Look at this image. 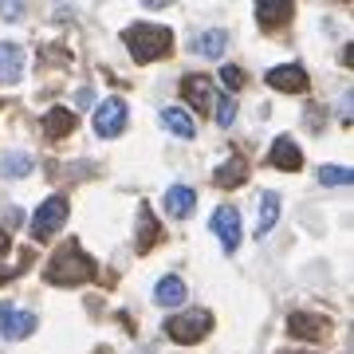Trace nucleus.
<instances>
[{
  "label": "nucleus",
  "instance_id": "23",
  "mask_svg": "<svg viewBox=\"0 0 354 354\" xmlns=\"http://www.w3.org/2000/svg\"><path fill=\"white\" fill-rule=\"evenodd\" d=\"M319 181H323V185H351L354 174L346 165H323V169H319Z\"/></svg>",
  "mask_w": 354,
  "mask_h": 354
},
{
  "label": "nucleus",
  "instance_id": "3",
  "mask_svg": "<svg viewBox=\"0 0 354 354\" xmlns=\"http://www.w3.org/2000/svg\"><path fill=\"white\" fill-rule=\"evenodd\" d=\"M209 330H213V315H209L205 307H193V311H181V315L165 319V335L177 339V342H185V346L201 342Z\"/></svg>",
  "mask_w": 354,
  "mask_h": 354
},
{
  "label": "nucleus",
  "instance_id": "4",
  "mask_svg": "<svg viewBox=\"0 0 354 354\" xmlns=\"http://www.w3.org/2000/svg\"><path fill=\"white\" fill-rule=\"evenodd\" d=\"M64 221H67V197H48V201L39 205V213L32 216V241L36 244L51 241L64 228Z\"/></svg>",
  "mask_w": 354,
  "mask_h": 354
},
{
  "label": "nucleus",
  "instance_id": "19",
  "mask_svg": "<svg viewBox=\"0 0 354 354\" xmlns=\"http://www.w3.org/2000/svg\"><path fill=\"white\" fill-rule=\"evenodd\" d=\"M279 221V197L276 193H264L260 197V225H256V236H268Z\"/></svg>",
  "mask_w": 354,
  "mask_h": 354
},
{
  "label": "nucleus",
  "instance_id": "8",
  "mask_svg": "<svg viewBox=\"0 0 354 354\" xmlns=\"http://www.w3.org/2000/svg\"><path fill=\"white\" fill-rule=\"evenodd\" d=\"M213 232L221 236L225 252H236V244H241V213L228 209V205H221V209L213 213Z\"/></svg>",
  "mask_w": 354,
  "mask_h": 354
},
{
  "label": "nucleus",
  "instance_id": "28",
  "mask_svg": "<svg viewBox=\"0 0 354 354\" xmlns=\"http://www.w3.org/2000/svg\"><path fill=\"white\" fill-rule=\"evenodd\" d=\"M12 276H16V272H8V268H0V288H4V283H8Z\"/></svg>",
  "mask_w": 354,
  "mask_h": 354
},
{
  "label": "nucleus",
  "instance_id": "7",
  "mask_svg": "<svg viewBox=\"0 0 354 354\" xmlns=\"http://www.w3.org/2000/svg\"><path fill=\"white\" fill-rule=\"evenodd\" d=\"M288 330L299 335V339H311V342H323L330 335V319L327 315H315V311H295L288 319Z\"/></svg>",
  "mask_w": 354,
  "mask_h": 354
},
{
  "label": "nucleus",
  "instance_id": "2",
  "mask_svg": "<svg viewBox=\"0 0 354 354\" xmlns=\"http://www.w3.org/2000/svg\"><path fill=\"white\" fill-rule=\"evenodd\" d=\"M122 44L130 48V55H134L138 64H153V59L169 55V48H174V32H169L165 24L142 20V24H130L127 32H122Z\"/></svg>",
  "mask_w": 354,
  "mask_h": 354
},
{
  "label": "nucleus",
  "instance_id": "20",
  "mask_svg": "<svg viewBox=\"0 0 354 354\" xmlns=\"http://www.w3.org/2000/svg\"><path fill=\"white\" fill-rule=\"evenodd\" d=\"M158 221H153V213L142 205V216H138V252H150L153 244H158Z\"/></svg>",
  "mask_w": 354,
  "mask_h": 354
},
{
  "label": "nucleus",
  "instance_id": "22",
  "mask_svg": "<svg viewBox=\"0 0 354 354\" xmlns=\"http://www.w3.org/2000/svg\"><path fill=\"white\" fill-rule=\"evenodd\" d=\"M0 174H4V177H24V174H32V158H28V153H8V158L0 162Z\"/></svg>",
  "mask_w": 354,
  "mask_h": 354
},
{
  "label": "nucleus",
  "instance_id": "17",
  "mask_svg": "<svg viewBox=\"0 0 354 354\" xmlns=\"http://www.w3.org/2000/svg\"><path fill=\"white\" fill-rule=\"evenodd\" d=\"M153 299H158V307H177L181 299H185V283L177 276H165L158 288H153Z\"/></svg>",
  "mask_w": 354,
  "mask_h": 354
},
{
  "label": "nucleus",
  "instance_id": "12",
  "mask_svg": "<svg viewBox=\"0 0 354 354\" xmlns=\"http://www.w3.org/2000/svg\"><path fill=\"white\" fill-rule=\"evenodd\" d=\"M291 16H295L291 0H264V4H256V20L264 28H283V24H291Z\"/></svg>",
  "mask_w": 354,
  "mask_h": 354
},
{
  "label": "nucleus",
  "instance_id": "13",
  "mask_svg": "<svg viewBox=\"0 0 354 354\" xmlns=\"http://www.w3.org/2000/svg\"><path fill=\"white\" fill-rule=\"evenodd\" d=\"M181 95L193 102V111H209L213 106V91H209V79L205 75H185L181 79Z\"/></svg>",
  "mask_w": 354,
  "mask_h": 354
},
{
  "label": "nucleus",
  "instance_id": "26",
  "mask_svg": "<svg viewBox=\"0 0 354 354\" xmlns=\"http://www.w3.org/2000/svg\"><path fill=\"white\" fill-rule=\"evenodd\" d=\"M0 16H8V20L12 16H24V4H0Z\"/></svg>",
  "mask_w": 354,
  "mask_h": 354
},
{
  "label": "nucleus",
  "instance_id": "15",
  "mask_svg": "<svg viewBox=\"0 0 354 354\" xmlns=\"http://www.w3.org/2000/svg\"><path fill=\"white\" fill-rule=\"evenodd\" d=\"M165 209L177 216V221H185V216L197 209V193L189 185H174V189H165Z\"/></svg>",
  "mask_w": 354,
  "mask_h": 354
},
{
  "label": "nucleus",
  "instance_id": "1",
  "mask_svg": "<svg viewBox=\"0 0 354 354\" xmlns=\"http://www.w3.org/2000/svg\"><path fill=\"white\" fill-rule=\"evenodd\" d=\"M91 276H95V260L79 248V241L59 244L55 260L48 264V283H55V288H79V283H87Z\"/></svg>",
  "mask_w": 354,
  "mask_h": 354
},
{
  "label": "nucleus",
  "instance_id": "5",
  "mask_svg": "<svg viewBox=\"0 0 354 354\" xmlns=\"http://www.w3.org/2000/svg\"><path fill=\"white\" fill-rule=\"evenodd\" d=\"M122 130H127V102L122 99L99 102V111H95V134L99 138H118Z\"/></svg>",
  "mask_w": 354,
  "mask_h": 354
},
{
  "label": "nucleus",
  "instance_id": "25",
  "mask_svg": "<svg viewBox=\"0 0 354 354\" xmlns=\"http://www.w3.org/2000/svg\"><path fill=\"white\" fill-rule=\"evenodd\" d=\"M221 79L228 83V91H241L244 87V71H241V67H221Z\"/></svg>",
  "mask_w": 354,
  "mask_h": 354
},
{
  "label": "nucleus",
  "instance_id": "11",
  "mask_svg": "<svg viewBox=\"0 0 354 354\" xmlns=\"http://www.w3.org/2000/svg\"><path fill=\"white\" fill-rule=\"evenodd\" d=\"M268 162L276 165V169H288V174H295V169L304 165V150H299L291 138H276V142H272V150H268Z\"/></svg>",
  "mask_w": 354,
  "mask_h": 354
},
{
  "label": "nucleus",
  "instance_id": "18",
  "mask_svg": "<svg viewBox=\"0 0 354 354\" xmlns=\"http://www.w3.org/2000/svg\"><path fill=\"white\" fill-rule=\"evenodd\" d=\"M225 48H228V32L225 28H213V32H201V36H197V51H201L205 59L225 55Z\"/></svg>",
  "mask_w": 354,
  "mask_h": 354
},
{
  "label": "nucleus",
  "instance_id": "14",
  "mask_svg": "<svg viewBox=\"0 0 354 354\" xmlns=\"http://www.w3.org/2000/svg\"><path fill=\"white\" fill-rule=\"evenodd\" d=\"M213 181L221 185V189H236V185H244V181H248V162H244L241 153H232V158L213 174Z\"/></svg>",
  "mask_w": 354,
  "mask_h": 354
},
{
  "label": "nucleus",
  "instance_id": "27",
  "mask_svg": "<svg viewBox=\"0 0 354 354\" xmlns=\"http://www.w3.org/2000/svg\"><path fill=\"white\" fill-rule=\"evenodd\" d=\"M8 244H12V241H8V232H4V228H0V256L8 252Z\"/></svg>",
  "mask_w": 354,
  "mask_h": 354
},
{
  "label": "nucleus",
  "instance_id": "10",
  "mask_svg": "<svg viewBox=\"0 0 354 354\" xmlns=\"http://www.w3.org/2000/svg\"><path fill=\"white\" fill-rule=\"evenodd\" d=\"M24 75V48L0 39V83H20Z\"/></svg>",
  "mask_w": 354,
  "mask_h": 354
},
{
  "label": "nucleus",
  "instance_id": "29",
  "mask_svg": "<svg viewBox=\"0 0 354 354\" xmlns=\"http://www.w3.org/2000/svg\"><path fill=\"white\" fill-rule=\"evenodd\" d=\"M279 354H307V351H279Z\"/></svg>",
  "mask_w": 354,
  "mask_h": 354
},
{
  "label": "nucleus",
  "instance_id": "24",
  "mask_svg": "<svg viewBox=\"0 0 354 354\" xmlns=\"http://www.w3.org/2000/svg\"><path fill=\"white\" fill-rule=\"evenodd\" d=\"M216 122H221V127H232V122H236V102L232 99L216 102Z\"/></svg>",
  "mask_w": 354,
  "mask_h": 354
},
{
  "label": "nucleus",
  "instance_id": "21",
  "mask_svg": "<svg viewBox=\"0 0 354 354\" xmlns=\"http://www.w3.org/2000/svg\"><path fill=\"white\" fill-rule=\"evenodd\" d=\"M162 118H165V130H174L177 138H185V142H189L193 134H197V127L189 122V114H185V111H177V106L162 111Z\"/></svg>",
  "mask_w": 354,
  "mask_h": 354
},
{
  "label": "nucleus",
  "instance_id": "16",
  "mask_svg": "<svg viewBox=\"0 0 354 354\" xmlns=\"http://www.w3.org/2000/svg\"><path fill=\"white\" fill-rule=\"evenodd\" d=\"M75 130V114L67 111V106H51L48 114H44V134L48 138H67Z\"/></svg>",
  "mask_w": 354,
  "mask_h": 354
},
{
  "label": "nucleus",
  "instance_id": "9",
  "mask_svg": "<svg viewBox=\"0 0 354 354\" xmlns=\"http://www.w3.org/2000/svg\"><path fill=\"white\" fill-rule=\"evenodd\" d=\"M268 87H276V91H288V95H295V91H307V71H304L299 64L272 67V71H268Z\"/></svg>",
  "mask_w": 354,
  "mask_h": 354
},
{
  "label": "nucleus",
  "instance_id": "6",
  "mask_svg": "<svg viewBox=\"0 0 354 354\" xmlns=\"http://www.w3.org/2000/svg\"><path fill=\"white\" fill-rule=\"evenodd\" d=\"M39 327V319L32 315V311H20V307H12V304H4L0 307V330H4V339H28L32 330Z\"/></svg>",
  "mask_w": 354,
  "mask_h": 354
}]
</instances>
